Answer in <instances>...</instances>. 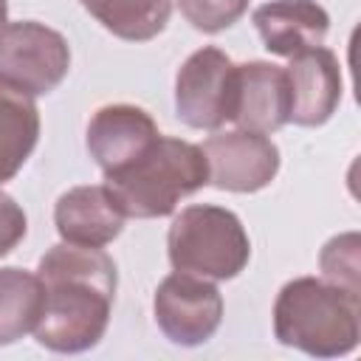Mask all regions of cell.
Returning <instances> with one entry per match:
<instances>
[{
    "label": "cell",
    "instance_id": "6da1fadb",
    "mask_svg": "<svg viewBox=\"0 0 361 361\" xmlns=\"http://www.w3.org/2000/svg\"><path fill=\"white\" fill-rule=\"evenodd\" d=\"M37 276L45 302L34 338L51 353L73 355L93 350L107 333L118 285L110 254L90 245L56 243L42 254Z\"/></svg>",
    "mask_w": 361,
    "mask_h": 361
},
{
    "label": "cell",
    "instance_id": "7a4b0ae2",
    "mask_svg": "<svg viewBox=\"0 0 361 361\" xmlns=\"http://www.w3.org/2000/svg\"><path fill=\"white\" fill-rule=\"evenodd\" d=\"M274 336L313 358L347 355L361 338V296L327 279L296 276L276 293Z\"/></svg>",
    "mask_w": 361,
    "mask_h": 361
},
{
    "label": "cell",
    "instance_id": "3957f363",
    "mask_svg": "<svg viewBox=\"0 0 361 361\" xmlns=\"http://www.w3.org/2000/svg\"><path fill=\"white\" fill-rule=\"evenodd\" d=\"M209 183V164L197 144L158 135L135 161L107 172L104 186L116 197L124 217H166L178 203Z\"/></svg>",
    "mask_w": 361,
    "mask_h": 361
},
{
    "label": "cell",
    "instance_id": "277c9868",
    "mask_svg": "<svg viewBox=\"0 0 361 361\" xmlns=\"http://www.w3.org/2000/svg\"><path fill=\"white\" fill-rule=\"evenodd\" d=\"M166 251L175 271L206 279H234L251 259V240L231 209L195 203L175 214L166 234Z\"/></svg>",
    "mask_w": 361,
    "mask_h": 361
},
{
    "label": "cell",
    "instance_id": "5b68a950",
    "mask_svg": "<svg viewBox=\"0 0 361 361\" xmlns=\"http://www.w3.org/2000/svg\"><path fill=\"white\" fill-rule=\"evenodd\" d=\"M71 71L68 39L37 20H17L0 28V82L28 96H45Z\"/></svg>",
    "mask_w": 361,
    "mask_h": 361
},
{
    "label": "cell",
    "instance_id": "8992f818",
    "mask_svg": "<svg viewBox=\"0 0 361 361\" xmlns=\"http://www.w3.org/2000/svg\"><path fill=\"white\" fill-rule=\"evenodd\" d=\"M237 65L214 45L186 56L175 76V113L192 130H220L234 116Z\"/></svg>",
    "mask_w": 361,
    "mask_h": 361
},
{
    "label": "cell",
    "instance_id": "52a82bcc",
    "mask_svg": "<svg viewBox=\"0 0 361 361\" xmlns=\"http://www.w3.org/2000/svg\"><path fill=\"white\" fill-rule=\"evenodd\" d=\"M158 330L178 347L206 344L223 322V296L206 276L175 271L161 279L152 296Z\"/></svg>",
    "mask_w": 361,
    "mask_h": 361
},
{
    "label": "cell",
    "instance_id": "ba28073f",
    "mask_svg": "<svg viewBox=\"0 0 361 361\" xmlns=\"http://www.w3.org/2000/svg\"><path fill=\"white\" fill-rule=\"evenodd\" d=\"M200 149L209 164V183L223 192H259L279 172V147L262 133L240 127L214 133Z\"/></svg>",
    "mask_w": 361,
    "mask_h": 361
},
{
    "label": "cell",
    "instance_id": "9c48e42d",
    "mask_svg": "<svg viewBox=\"0 0 361 361\" xmlns=\"http://www.w3.org/2000/svg\"><path fill=\"white\" fill-rule=\"evenodd\" d=\"M285 76L290 93L288 121L299 127H322L338 110L344 85L338 56L330 48L316 45L310 51L290 56Z\"/></svg>",
    "mask_w": 361,
    "mask_h": 361
},
{
    "label": "cell",
    "instance_id": "30bf717a",
    "mask_svg": "<svg viewBox=\"0 0 361 361\" xmlns=\"http://www.w3.org/2000/svg\"><path fill=\"white\" fill-rule=\"evenodd\" d=\"M158 135H161L158 124L144 107L104 104L90 116L85 144H87L90 158L107 175L135 161Z\"/></svg>",
    "mask_w": 361,
    "mask_h": 361
},
{
    "label": "cell",
    "instance_id": "8fae6325",
    "mask_svg": "<svg viewBox=\"0 0 361 361\" xmlns=\"http://www.w3.org/2000/svg\"><path fill=\"white\" fill-rule=\"evenodd\" d=\"M124 212L104 183L73 186L59 195L54 206V226L62 243L104 248L124 228Z\"/></svg>",
    "mask_w": 361,
    "mask_h": 361
},
{
    "label": "cell",
    "instance_id": "7c38bea8",
    "mask_svg": "<svg viewBox=\"0 0 361 361\" xmlns=\"http://www.w3.org/2000/svg\"><path fill=\"white\" fill-rule=\"evenodd\" d=\"M290 93L285 68L274 62H243L237 65V96L231 121L240 130L271 135L288 124Z\"/></svg>",
    "mask_w": 361,
    "mask_h": 361
},
{
    "label": "cell",
    "instance_id": "4fadbf2b",
    "mask_svg": "<svg viewBox=\"0 0 361 361\" xmlns=\"http://www.w3.org/2000/svg\"><path fill=\"white\" fill-rule=\"evenodd\" d=\"M254 28L276 56H296L324 42L330 14L316 0H271L254 8Z\"/></svg>",
    "mask_w": 361,
    "mask_h": 361
},
{
    "label": "cell",
    "instance_id": "5bb4252c",
    "mask_svg": "<svg viewBox=\"0 0 361 361\" xmlns=\"http://www.w3.org/2000/svg\"><path fill=\"white\" fill-rule=\"evenodd\" d=\"M39 141V110L34 96L0 82V186L31 158Z\"/></svg>",
    "mask_w": 361,
    "mask_h": 361
},
{
    "label": "cell",
    "instance_id": "9a60e30c",
    "mask_svg": "<svg viewBox=\"0 0 361 361\" xmlns=\"http://www.w3.org/2000/svg\"><path fill=\"white\" fill-rule=\"evenodd\" d=\"M45 290L37 274L6 265L0 268V347L37 330Z\"/></svg>",
    "mask_w": 361,
    "mask_h": 361
},
{
    "label": "cell",
    "instance_id": "2e32d148",
    "mask_svg": "<svg viewBox=\"0 0 361 361\" xmlns=\"http://www.w3.org/2000/svg\"><path fill=\"white\" fill-rule=\"evenodd\" d=\"M82 8L113 37L147 42L158 37L172 14V0H79Z\"/></svg>",
    "mask_w": 361,
    "mask_h": 361
},
{
    "label": "cell",
    "instance_id": "e0dca14e",
    "mask_svg": "<svg viewBox=\"0 0 361 361\" xmlns=\"http://www.w3.org/2000/svg\"><path fill=\"white\" fill-rule=\"evenodd\" d=\"M358 251H361V234L358 231L336 234L333 240L324 243V248L319 254V268H322L327 282L361 296V259H358Z\"/></svg>",
    "mask_w": 361,
    "mask_h": 361
},
{
    "label": "cell",
    "instance_id": "ac0fdd59",
    "mask_svg": "<svg viewBox=\"0 0 361 361\" xmlns=\"http://www.w3.org/2000/svg\"><path fill=\"white\" fill-rule=\"evenodd\" d=\"M178 8L192 28L203 34H217L245 14L248 0H178Z\"/></svg>",
    "mask_w": 361,
    "mask_h": 361
},
{
    "label": "cell",
    "instance_id": "d6986e66",
    "mask_svg": "<svg viewBox=\"0 0 361 361\" xmlns=\"http://www.w3.org/2000/svg\"><path fill=\"white\" fill-rule=\"evenodd\" d=\"M25 231H28V220L23 206L8 192L0 189V257L11 254L23 243Z\"/></svg>",
    "mask_w": 361,
    "mask_h": 361
},
{
    "label": "cell",
    "instance_id": "ffe728a7",
    "mask_svg": "<svg viewBox=\"0 0 361 361\" xmlns=\"http://www.w3.org/2000/svg\"><path fill=\"white\" fill-rule=\"evenodd\" d=\"M8 23V0H0V28Z\"/></svg>",
    "mask_w": 361,
    "mask_h": 361
}]
</instances>
